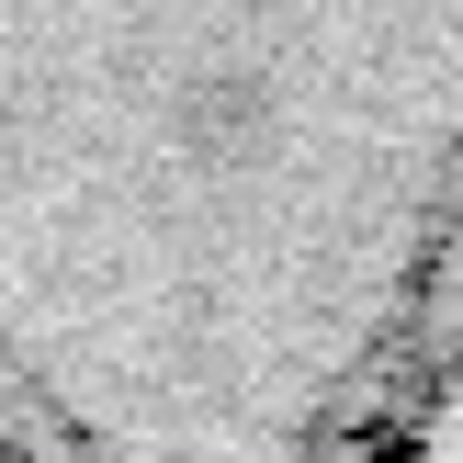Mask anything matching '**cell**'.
<instances>
[{
    "label": "cell",
    "instance_id": "1",
    "mask_svg": "<svg viewBox=\"0 0 463 463\" xmlns=\"http://www.w3.org/2000/svg\"><path fill=\"white\" fill-rule=\"evenodd\" d=\"M463 249V0H0V419L34 463H339Z\"/></svg>",
    "mask_w": 463,
    "mask_h": 463
}]
</instances>
